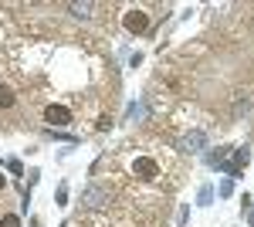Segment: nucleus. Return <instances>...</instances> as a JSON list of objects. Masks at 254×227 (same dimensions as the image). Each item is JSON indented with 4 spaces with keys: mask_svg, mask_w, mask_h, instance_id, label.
I'll list each match as a JSON object with an SVG mask.
<instances>
[{
    "mask_svg": "<svg viewBox=\"0 0 254 227\" xmlns=\"http://www.w3.org/2000/svg\"><path fill=\"white\" fill-rule=\"evenodd\" d=\"M10 105H14V88L0 85V109H10Z\"/></svg>",
    "mask_w": 254,
    "mask_h": 227,
    "instance_id": "obj_8",
    "label": "nucleus"
},
{
    "mask_svg": "<svg viewBox=\"0 0 254 227\" xmlns=\"http://www.w3.org/2000/svg\"><path fill=\"white\" fill-rule=\"evenodd\" d=\"M203 146H207V136L200 133V129H193V133H187L183 139H180V150L183 152H200Z\"/></svg>",
    "mask_w": 254,
    "mask_h": 227,
    "instance_id": "obj_4",
    "label": "nucleus"
},
{
    "mask_svg": "<svg viewBox=\"0 0 254 227\" xmlns=\"http://www.w3.org/2000/svg\"><path fill=\"white\" fill-rule=\"evenodd\" d=\"M3 187H7V176H0V190H3Z\"/></svg>",
    "mask_w": 254,
    "mask_h": 227,
    "instance_id": "obj_15",
    "label": "nucleus"
},
{
    "mask_svg": "<svg viewBox=\"0 0 254 227\" xmlns=\"http://www.w3.org/2000/svg\"><path fill=\"white\" fill-rule=\"evenodd\" d=\"M248 159H251V152H248V146H244V150H237V152H234V163L227 166V173H231V176H241V170L248 166Z\"/></svg>",
    "mask_w": 254,
    "mask_h": 227,
    "instance_id": "obj_6",
    "label": "nucleus"
},
{
    "mask_svg": "<svg viewBox=\"0 0 254 227\" xmlns=\"http://www.w3.org/2000/svg\"><path fill=\"white\" fill-rule=\"evenodd\" d=\"M132 173H136V176H142V180H156V176H159V166L153 163V159L139 156L136 163H132Z\"/></svg>",
    "mask_w": 254,
    "mask_h": 227,
    "instance_id": "obj_5",
    "label": "nucleus"
},
{
    "mask_svg": "<svg viewBox=\"0 0 254 227\" xmlns=\"http://www.w3.org/2000/svg\"><path fill=\"white\" fill-rule=\"evenodd\" d=\"M7 170H10V173H17V176H20V173H24V166H20V159H10V163H7Z\"/></svg>",
    "mask_w": 254,
    "mask_h": 227,
    "instance_id": "obj_13",
    "label": "nucleus"
},
{
    "mask_svg": "<svg viewBox=\"0 0 254 227\" xmlns=\"http://www.w3.org/2000/svg\"><path fill=\"white\" fill-rule=\"evenodd\" d=\"M210 197H214V190H210V187L200 190V204H210Z\"/></svg>",
    "mask_w": 254,
    "mask_h": 227,
    "instance_id": "obj_14",
    "label": "nucleus"
},
{
    "mask_svg": "<svg viewBox=\"0 0 254 227\" xmlns=\"http://www.w3.org/2000/svg\"><path fill=\"white\" fill-rule=\"evenodd\" d=\"M0 227H20V217L17 214H7V217L0 221Z\"/></svg>",
    "mask_w": 254,
    "mask_h": 227,
    "instance_id": "obj_12",
    "label": "nucleus"
},
{
    "mask_svg": "<svg viewBox=\"0 0 254 227\" xmlns=\"http://www.w3.org/2000/svg\"><path fill=\"white\" fill-rule=\"evenodd\" d=\"M81 204H85V207H92V210L109 207V204H112V193H109L105 187H88L85 193H81Z\"/></svg>",
    "mask_w": 254,
    "mask_h": 227,
    "instance_id": "obj_1",
    "label": "nucleus"
},
{
    "mask_svg": "<svg viewBox=\"0 0 254 227\" xmlns=\"http://www.w3.org/2000/svg\"><path fill=\"white\" fill-rule=\"evenodd\" d=\"M207 159H210V166H224V163H227V150H217V152H210Z\"/></svg>",
    "mask_w": 254,
    "mask_h": 227,
    "instance_id": "obj_10",
    "label": "nucleus"
},
{
    "mask_svg": "<svg viewBox=\"0 0 254 227\" xmlns=\"http://www.w3.org/2000/svg\"><path fill=\"white\" fill-rule=\"evenodd\" d=\"M126 119H129V122H139V119H146V105H142V102H139V105H129Z\"/></svg>",
    "mask_w": 254,
    "mask_h": 227,
    "instance_id": "obj_7",
    "label": "nucleus"
},
{
    "mask_svg": "<svg viewBox=\"0 0 254 227\" xmlns=\"http://www.w3.org/2000/svg\"><path fill=\"white\" fill-rule=\"evenodd\" d=\"M122 24H126V31H132V34H142V31L149 27V14H146V10H126Z\"/></svg>",
    "mask_w": 254,
    "mask_h": 227,
    "instance_id": "obj_2",
    "label": "nucleus"
},
{
    "mask_svg": "<svg viewBox=\"0 0 254 227\" xmlns=\"http://www.w3.org/2000/svg\"><path fill=\"white\" fill-rule=\"evenodd\" d=\"M44 122H48L51 129H58V126H68V122H71V112H68L64 105H48V109H44Z\"/></svg>",
    "mask_w": 254,
    "mask_h": 227,
    "instance_id": "obj_3",
    "label": "nucleus"
},
{
    "mask_svg": "<svg viewBox=\"0 0 254 227\" xmlns=\"http://www.w3.org/2000/svg\"><path fill=\"white\" fill-rule=\"evenodd\" d=\"M68 10H71L75 17H88V14H92V3H71Z\"/></svg>",
    "mask_w": 254,
    "mask_h": 227,
    "instance_id": "obj_9",
    "label": "nucleus"
},
{
    "mask_svg": "<svg viewBox=\"0 0 254 227\" xmlns=\"http://www.w3.org/2000/svg\"><path fill=\"white\" fill-rule=\"evenodd\" d=\"M248 109H251L248 98H237V102H234V115H248Z\"/></svg>",
    "mask_w": 254,
    "mask_h": 227,
    "instance_id": "obj_11",
    "label": "nucleus"
}]
</instances>
